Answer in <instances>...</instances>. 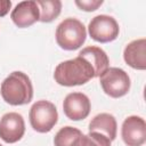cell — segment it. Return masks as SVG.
Wrapping results in <instances>:
<instances>
[{
    "instance_id": "obj_1",
    "label": "cell",
    "mask_w": 146,
    "mask_h": 146,
    "mask_svg": "<svg viewBox=\"0 0 146 146\" xmlns=\"http://www.w3.org/2000/svg\"><path fill=\"white\" fill-rule=\"evenodd\" d=\"M94 78L96 76L92 66L80 56L59 63L54 72L55 81L64 87L81 86Z\"/></svg>"
},
{
    "instance_id": "obj_2",
    "label": "cell",
    "mask_w": 146,
    "mask_h": 146,
    "mask_svg": "<svg viewBox=\"0 0 146 146\" xmlns=\"http://www.w3.org/2000/svg\"><path fill=\"white\" fill-rule=\"evenodd\" d=\"M0 92L7 104L14 106L25 105L33 98V86L24 72L15 71L2 81Z\"/></svg>"
},
{
    "instance_id": "obj_3",
    "label": "cell",
    "mask_w": 146,
    "mask_h": 146,
    "mask_svg": "<svg viewBox=\"0 0 146 146\" xmlns=\"http://www.w3.org/2000/svg\"><path fill=\"white\" fill-rule=\"evenodd\" d=\"M87 30L82 22L68 17L62 21L56 29V42L64 50H76L86 41Z\"/></svg>"
},
{
    "instance_id": "obj_4",
    "label": "cell",
    "mask_w": 146,
    "mask_h": 146,
    "mask_svg": "<svg viewBox=\"0 0 146 146\" xmlns=\"http://www.w3.org/2000/svg\"><path fill=\"white\" fill-rule=\"evenodd\" d=\"M31 127L41 133L49 132L58 121V112L56 106L48 100L35 102L29 113Z\"/></svg>"
},
{
    "instance_id": "obj_5",
    "label": "cell",
    "mask_w": 146,
    "mask_h": 146,
    "mask_svg": "<svg viewBox=\"0 0 146 146\" xmlns=\"http://www.w3.org/2000/svg\"><path fill=\"white\" fill-rule=\"evenodd\" d=\"M99 82L103 91L112 98H120L127 95L131 84L128 73L120 67H108L99 76Z\"/></svg>"
},
{
    "instance_id": "obj_6",
    "label": "cell",
    "mask_w": 146,
    "mask_h": 146,
    "mask_svg": "<svg viewBox=\"0 0 146 146\" xmlns=\"http://www.w3.org/2000/svg\"><path fill=\"white\" fill-rule=\"evenodd\" d=\"M88 32L95 41L106 43L114 41L119 36L120 27L114 17L108 15H97L90 21Z\"/></svg>"
},
{
    "instance_id": "obj_7",
    "label": "cell",
    "mask_w": 146,
    "mask_h": 146,
    "mask_svg": "<svg viewBox=\"0 0 146 146\" xmlns=\"http://www.w3.org/2000/svg\"><path fill=\"white\" fill-rule=\"evenodd\" d=\"M25 132L23 116L16 112H9L0 119V138L7 144H14L22 139Z\"/></svg>"
},
{
    "instance_id": "obj_8",
    "label": "cell",
    "mask_w": 146,
    "mask_h": 146,
    "mask_svg": "<svg viewBox=\"0 0 146 146\" xmlns=\"http://www.w3.org/2000/svg\"><path fill=\"white\" fill-rule=\"evenodd\" d=\"M121 136L127 146H143L146 141V122L137 115L128 116L121 128Z\"/></svg>"
},
{
    "instance_id": "obj_9",
    "label": "cell",
    "mask_w": 146,
    "mask_h": 146,
    "mask_svg": "<svg viewBox=\"0 0 146 146\" xmlns=\"http://www.w3.org/2000/svg\"><path fill=\"white\" fill-rule=\"evenodd\" d=\"M91 110L90 99L82 92H71L63 102L64 114L72 121H80L86 119Z\"/></svg>"
},
{
    "instance_id": "obj_10",
    "label": "cell",
    "mask_w": 146,
    "mask_h": 146,
    "mask_svg": "<svg viewBox=\"0 0 146 146\" xmlns=\"http://www.w3.org/2000/svg\"><path fill=\"white\" fill-rule=\"evenodd\" d=\"M10 18L14 22V24L21 29L33 25L40 18V11L36 1L26 0L18 2L13 9Z\"/></svg>"
},
{
    "instance_id": "obj_11",
    "label": "cell",
    "mask_w": 146,
    "mask_h": 146,
    "mask_svg": "<svg viewBox=\"0 0 146 146\" xmlns=\"http://www.w3.org/2000/svg\"><path fill=\"white\" fill-rule=\"evenodd\" d=\"M124 62L132 68H146V40L144 38L129 42L123 51Z\"/></svg>"
},
{
    "instance_id": "obj_12",
    "label": "cell",
    "mask_w": 146,
    "mask_h": 146,
    "mask_svg": "<svg viewBox=\"0 0 146 146\" xmlns=\"http://www.w3.org/2000/svg\"><path fill=\"white\" fill-rule=\"evenodd\" d=\"M80 57L87 59L90 65L92 66L94 71H95V76H100L108 67H110V59L108 56L106 55V52L96 46H89L83 48L79 55Z\"/></svg>"
},
{
    "instance_id": "obj_13",
    "label": "cell",
    "mask_w": 146,
    "mask_h": 146,
    "mask_svg": "<svg viewBox=\"0 0 146 146\" xmlns=\"http://www.w3.org/2000/svg\"><path fill=\"white\" fill-rule=\"evenodd\" d=\"M89 132H99L106 136L111 141L114 140L117 132V123L115 117L110 113L97 114L89 122Z\"/></svg>"
},
{
    "instance_id": "obj_14",
    "label": "cell",
    "mask_w": 146,
    "mask_h": 146,
    "mask_svg": "<svg viewBox=\"0 0 146 146\" xmlns=\"http://www.w3.org/2000/svg\"><path fill=\"white\" fill-rule=\"evenodd\" d=\"M83 133L78 128L66 125L60 128L54 138L55 146H81Z\"/></svg>"
},
{
    "instance_id": "obj_15",
    "label": "cell",
    "mask_w": 146,
    "mask_h": 146,
    "mask_svg": "<svg viewBox=\"0 0 146 146\" xmlns=\"http://www.w3.org/2000/svg\"><path fill=\"white\" fill-rule=\"evenodd\" d=\"M36 5L40 11L39 21L42 23H50L56 19L62 10V1L59 0H38Z\"/></svg>"
},
{
    "instance_id": "obj_16",
    "label": "cell",
    "mask_w": 146,
    "mask_h": 146,
    "mask_svg": "<svg viewBox=\"0 0 146 146\" xmlns=\"http://www.w3.org/2000/svg\"><path fill=\"white\" fill-rule=\"evenodd\" d=\"M81 146H111V140L99 132H89L83 135Z\"/></svg>"
},
{
    "instance_id": "obj_17",
    "label": "cell",
    "mask_w": 146,
    "mask_h": 146,
    "mask_svg": "<svg viewBox=\"0 0 146 146\" xmlns=\"http://www.w3.org/2000/svg\"><path fill=\"white\" fill-rule=\"evenodd\" d=\"M75 5L81 10H84V11H94L99 6L103 5V0H82V1L76 0L75 1Z\"/></svg>"
},
{
    "instance_id": "obj_18",
    "label": "cell",
    "mask_w": 146,
    "mask_h": 146,
    "mask_svg": "<svg viewBox=\"0 0 146 146\" xmlns=\"http://www.w3.org/2000/svg\"><path fill=\"white\" fill-rule=\"evenodd\" d=\"M10 7H11V1H9V0L0 1V17L6 16L10 9Z\"/></svg>"
},
{
    "instance_id": "obj_19",
    "label": "cell",
    "mask_w": 146,
    "mask_h": 146,
    "mask_svg": "<svg viewBox=\"0 0 146 146\" xmlns=\"http://www.w3.org/2000/svg\"><path fill=\"white\" fill-rule=\"evenodd\" d=\"M0 146H2V145H1V144H0Z\"/></svg>"
}]
</instances>
